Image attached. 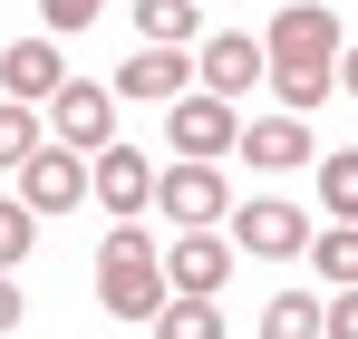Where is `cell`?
I'll return each instance as SVG.
<instances>
[{
  "mask_svg": "<svg viewBox=\"0 0 358 339\" xmlns=\"http://www.w3.org/2000/svg\"><path fill=\"white\" fill-rule=\"evenodd\" d=\"M329 68H339V10H329V0H291V10L262 29V88H281V107L310 116L339 88Z\"/></svg>",
  "mask_w": 358,
  "mask_h": 339,
  "instance_id": "cell-1",
  "label": "cell"
},
{
  "mask_svg": "<svg viewBox=\"0 0 358 339\" xmlns=\"http://www.w3.org/2000/svg\"><path fill=\"white\" fill-rule=\"evenodd\" d=\"M97 300H107L117 320H155V310H165V262L145 252L136 223L107 233V252H97Z\"/></svg>",
  "mask_w": 358,
  "mask_h": 339,
  "instance_id": "cell-2",
  "label": "cell"
},
{
  "mask_svg": "<svg viewBox=\"0 0 358 339\" xmlns=\"http://www.w3.org/2000/svg\"><path fill=\"white\" fill-rule=\"evenodd\" d=\"M49 146H68V155H97V146H117V88H97V78H68L59 97H49Z\"/></svg>",
  "mask_w": 358,
  "mask_h": 339,
  "instance_id": "cell-3",
  "label": "cell"
},
{
  "mask_svg": "<svg viewBox=\"0 0 358 339\" xmlns=\"http://www.w3.org/2000/svg\"><path fill=\"white\" fill-rule=\"evenodd\" d=\"M155 204H165V223L203 233V223H223V214H233V184H223L213 155H184L175 174H155Z\"/></svg>",
  "mask_w": 358,
  "mask_h": 339,
  "instance_id": "cell-4",
  "label": "cell"
},
{
  "mask_svg": "<svg viewBox=\"0 0 358 339\" xmlns=\"http://www.w3.org/2000/svg\"><path fill=\"white\" fill-rule=\"evenodd\" d=\"M223 223H233V252H262V262L310 252V214H300V204H281V194H252V204H233Z\"/></svg>",
  "mask_w": 358,
  "mask_h": 339,
  "instance_id": "cell-5",
  "label": "cell"
},
{
  "mask_svg": "<svg viewBox=\"0 0 358 339\" xmlns=\"http://www.w3.org/2000/svg\"><path fill=\"white\" fill-rule=\"evenodd\" d=\"M165 136H175V155H233V136H242V116H233V97H213V88H184L175 107H165Z\"/></svg>",
  "mask_w": 358,
  "mask_h": 339,
  "instance_id": "cell-6",
  "label": "cell"
},
{
  "mask_svg": "<svg viewBox=\"0 0 358 339\" xmlns=\"http://www.w3.org/2000/svg\"><path fill=\"white\" fill-rule=\"evenodd\" d=\"M223 282H233V242L203 223V233H175L165 242V291H194V300H223Z\"/></svg>",
  "mask_w": 358,
  "mask_h": 339,
  "instance_id": "cell-7",
  "label": "cell"
},
{
  "mask_svg": "<svg viewBox=\"0 0 358 339\" xmlns=\"http://www.w3.org/2000/svg\"><path fill=\"white\" fill-rule=\"evenodd\" d=\"M20 204L49 223V214H78L87 204V155H68V146H39L29 165H20Z\"/></svg>",
  "mask_w": 358,
  "mask_h": 339,
  "instance_id": "cell-8",
  "label": "cell"
},
{
  "mask_svg": "<svg viewBox=\"0 0 358 339\" xmlns=\"http://www.w3.org/2000/svg\"><path fill=\"white\" fill-rule=\"evenodd\" d=\"M87 194H97L117 223H136V214L155 204V165H145L136 146H97V165H87Z\"/></svg>",
  "mask_w": 358,
  "mask_h": 339,
  "instance_id": "cell-9",
  "label": "cell"
},
{
  "mask_svg": "<svg viewBox=\"0 0 358 339\" xmlns=\"http://www.w3.org/2000/svg\"><path fill=\"white\" fill-rule=\"evenodd\" d=\"M59 88H68L59 39H10V49H0V97H20V107H49Z\"/></svg>",
  "mask_w": 358,
  "mask_h": 339,
  "instance_id": "cell-10",
  "label": "cell"
},
{
  "mask_svg": "<svg viewBox=\"0 0 358 339\" xmlns=\"http://www.w3.org/2000/svg\"><path fill=\"white\" fill-rule=\"evenodd\" d=\"M233 155H252L262 174H291V165H310L320 146H310V126H300V116L281 107V116H252V126L233 136Z\"/></svg>",
  "mask_w": 358,
  "mask_h": 339,
  "instance_id": "cell-11",
  "label": "cell"
},
{
  "mask_svg": "<svg viewBox=\"0 0 358 339\" xmlns=\"http://www.w3.org/2000/svg\"><path fill=\"white\" fill-rule=\"evenodd\" d=\"M194 78L213 88V97H242V88H262V39H242V29H213L203 58H194Z\"/></svg>",
  "mask_w": 358,
  "mask_h": 339,
  "instance_id": "cell-12",
  "label": "cell"
},
{
  "mask_svg": "<svg viewBox=\"0 0 358 339\" xmlns=\"http://www.w3.org/2000/svg\"><path fill=\"white\" fill-rule=\"evenodd\" d=\"M184 78H194V58H184V49H136V58L117 68V97H165V107H175Z\"/></svg>",
  "mask_w": 358,
  "mask_h": 339,
  "instance_id": "cell-13",
  "label": "cell"
},
{
  "mask_svg": "<svg viewBox=\"0 0 358 339\" xmlns=\"http://www.w3.org/2000/svg\"><path fill=\"white\" fill-rule=\"evenodd\" d=\"M136 29H145V49H184L203 29V0H136Z\"/></svg>",
  "mask_w": 358,
  "mask_h": 339,
  "instance_id": "cell-14",
  "label": "cell"
},
{
  "mask_svg": "<svg viewBox=\"0 0 358 339\" xmlns=\"http://www.w3.org/2000/svg\"><path fill=\"white\" fill-rule=\"evenodd\" d=\"M155 339H223V310H213V300H194V291H165Z\"/></svg>",
  "mask_w": 358,
  "mask_h": 339,
  "instance_id": "cell-15",
  "label": "cell"
},
{
  "mask_svg": "<svg viewBox=\"0 0 358 339\" xmlns=\"http://www.w3.org/2000/svg\"><path fill=\"white\" fill-rule=\"evenodd\" d=\"M39 146H49V126H39V107H20V97H0V165L20 174L29 155H39Z\"/></svg>",
  "mask_w": 358,
  "mask_h": 339,
  "instance_id": "cell-16",
  "label": "cell"
},
{
  "mask_svg": "<svg viewBox=\"0 0 358 339\" xmlns=\"http://www.w3.org/2000/svg\"><path fill=\"white\" fill-rule=\"evenodd\" d=\"M310 262H320V282H329V291H349V282H358V223L310 233Z\"/></svg>",
  "mask_w": 358,
  "mask_h": 339,
  "instance_id": "cell-17",
  "label": "cell"
},
{
  "mask_svg": "<svg viewBox=\"0 0 358 339\" xmlns=\"http://www.w3.org/2000/svg\"><path fill=\"white\" fill-rule=\"evenodd\" d=\"M262 339H320V300H310V291H281V300L262 310Z\"/></svg>",
  "mask_w": 358,
  "mask_h": 339,
  "instance_id": "cell-18",
  "label": "cell"
},
{
  "mask_svg": "<svg viewBox=\"0 0 358 339\" xmlns=\"http://www.w3.org/2000/svg\"><path fill=\"white\" fill-rule=\"evenodd\" d=\"M320 204L339 223H358V155H320Z\"/></svg>",
  "mask_w": 358,
  "mask_h": 339,
  "instance_id": "cell-19",
  "label": "cell"
},
{
  "mask_svg": "<svg viewBox=\"0 0 358 339\" xmlns=\"http://www.w3.org/2000/svg\"><path fill=\"white\" fill-rule=\"evenodd\" d=\"M29 242H39V214H29V204H0V272H20Z\"/></svg>",
  "mask_w": 358,
  "mask_h": 339,
  "instance_id": "cell-20",
  "label": "cell"
},
{
  "mask_svg": "<svg viewBox=\"0 0 358 339\" xmlns=\"http://www.w3.org/2000/svg\"><path fill=\"white\" fill-rule=\"evenodd\" d=\"M107 0H39V20H49V39H78L87 20H97Z\"/></svg>",
  "mask_w": 358,
  "mask_h": 339,
  "instance_id": "cell-21",
  "label": "cell"
},
{
  "mask_svg": "<svg viewBox=\"0 0 358 339\" xmlns=\"http://www.w3.org/2000/svg\"><path fill=\"white\" fill-rule=\"evenodd\" d=\"M320 339H358V282L339 300H320Z\"/></svg>",
  "mask_w": 358,
  "mask_h": 339,
  "instance_id": "cell-22",
  "label": "cell"
},
{
  "mask_svg": "<svg viewBox=\"0 0 358 339\" xmlns=\"http://www.w3.org/2000/svg\"><path fill=\"white\" fill-rule=\"evenodd\" d=\"M20 320H29V300H20V282L0 272V330H20Z\"/></svg>",
  "mask_w": 358,
  "mask_h": 339,
  "instance_id": "cell-23",
  "label": "cell"
},
{
  "mask_svg": "<svg viewBox=\"0 0 358 339\" xmlns=\"http://www.w3.org/2000/svg\"><path fill=\"white\" fill-rule=\"evenodd\" d=\"M329 78H339V88L358 97V49H339V68H329Z\"/></svg>",
  "mask_w": 358,
  "mask_h": 339,
  "instance_id": "cell-24",
  "label": "cell"
}]
</instances>
